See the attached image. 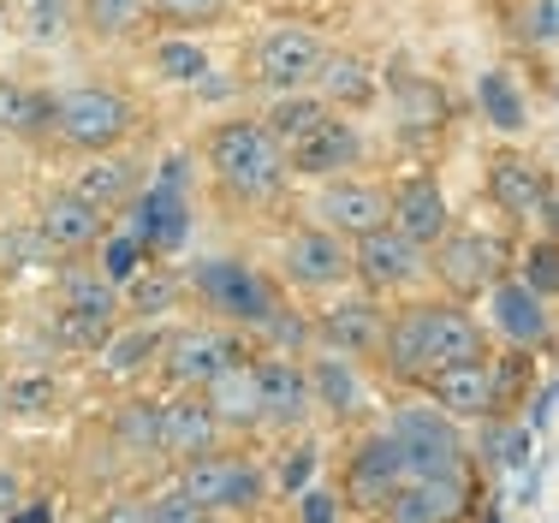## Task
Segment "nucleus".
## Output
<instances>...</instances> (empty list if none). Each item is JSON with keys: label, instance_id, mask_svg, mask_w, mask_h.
Segmentation results:
<instances>
[{"label": "nucleus", "instance_id": "nucleus-41", "mask_svg": "<svg viewBox=\"0 0 559 523\" xmlns=\"http://www.w3.org/2000/svg\"><path fill=\"white\" fill-rule=\"evenodd\" d=\"M155 423H162V405H131L126 428H119V435H126V447L131 452H150L155 447Z\"/></svg>", "mask_w": 559, "mask_h": 523}, {"label": "nucleus", "instance_id": "nucleus-31", "mask_svg": "<svg viewBox=\"0 0 559 523\" xmlns=\"http://www.w3.org/2000/svg\"><path fill=\"white\" fill-rule=\"evenodd\" d=\"M114 310H119V286L108 274H72L66 280V316L114 321Z\"/></svg>", "mask_w": 559, "mask_h": 523}, {"label": "nucleus", "instance_id": "nucleus-13", "mask_svg": "<svg viewBox=\"0 0 559 523\" xmlns=\"http://www.w3.org/2000/svg\"><path fill=\"white\" fill-rule=\"evenodd\" d=\"M488 197H495L506 214H518V221H548V209H554L548 173L530 155H500L495 167H488Z\"/></svg>", "mask_w": 559, "mask_h": 523}, {"label": "nucleus", "instance_id": "nucleus-27", "mask_svg": "<svg viewBox=\"0 0 559 523\" xmlns=\"http://www.w3.org/2000/svg\"><path fill=\"white\" fill-rule=\"evenodd\" d=\"M316 119H328V102L322 96H310V90H292V96H280L274 107H269V119H262V131L286 150V143H298L304 131L316 126Z\"/></svg>", "mask_w": 559, "mask_h": 523}, {"label": "nucleus", "instance_id": "nucleus-34", "mask_svg": "<svg viewBox=\"0 0 559 523\" xmlns=\"http://www.w3.org/2000/svg\"><path fill=\"white\" fill-rule=\"evenodd\" d=\"M55 405H60L55 375H19V381H7V411H24V417H48Z\"/></svg>", "mask_w": 559, "mask_h": 523}, {"label": "nucleus", "instance_id": "nucleus-9", "mask_svg": "<svg viewBox=\"0 0 559 523\" xmlns=\"http://www.w3.org/2000/svg\"><path fill=\"white\" fill-rule=\"evenodd\" d=\"M322 60H328V48L316 43V31H304V24H280V31H269L262 36V54H257L262 78H269L280 96L310 90L316 72H322Z\"/></svg>", "mask_w": 559, "mask_h": 523}, {"label": "nucleus", "instance_id": "nucleus-2", "mask_svg": "<svg viewBox=\"0 0 559 523\" xmlns=\"http://www.w3.org/2000/svg\"><path fill=\"white\" fill-rule=\"evenodd\" d=\"M209 167L233 197H269L286 179V155L280 143L262 131V119H233L209 138Z\"/></svg>", "mask_w": 559, "mask_h": 523}, {"label": "nucleus", "instance_id": "nucleus-7", "mask_svg": "<svg viewBox=\"0 0 559 523\" xmlns=\"http://www.w3.org/2000/svg\"><path fill=\"white\" fill-rule=\"evenodd\" d=\"M500 268H506V250H500V238H488V233H447L441 250H435V274H441L447 292H459V298L488 292L500 280Z\"/></svg>", "mask_w": 559, "mask_h": 523}, {"label": "nucleus", "instance_id": "nucleus-25", "mask_svg": "<svg viewBox=\"0 0 559 523\" xmlns=\"http://www.w3.org/2000/svg\"><path fill=\"white\" fill-rule=\"evenodd\" d=\"M179 233H185V203L173 197V185H155L150 197H138V221H131V238H138L143 250L173 245Z\"/></svg>", "mask_w": 559, "mask_h": 523}, {"label": "nucleus", "instance_id": "nucleus-22", "mask_svg": "<svg viewBox=\"0 0 559 523\" xmlns=\"http://www.w3.org/2000/svg\"><path fill=\"white\" fill-rule=\"evenodd\" d=\"M203 405H209V417H215L221 428H250V423H262L257 369L233 357V364H226L221 375H209V381H203Z\"/></svg>", "mask_w": 559, "mask_h": 523}, {"label": "nucleus", "instance_id": "nucleus-17", "mask_svg": "<svg viewBox=\"0 0 559 523\" xmlns=\"http://www.w3.org/2000/svg\"><path fill=\"white\" fill-rule=\"evenodd\" d=\"M280 262H286V280H298V286H340V280L352 274V250H345V238L322 233V226L292 233Z\"/></svg>", "mask_w": 559, "mask_h": 523}, {"label": "nucleus", "instance_id": "nucleus-48", "mask_svg": "<svg viewBox=\"0 0 559 523\" xmlns=\"http://www.w3.org/2000/svg\"><path fill=\"white\" fill-rule=\"evenodd\" d=\"M19 506V482H12V471H0V512H12Z\"/></svg>", "mask_w": 559, "mask_h": 523}, {"label": "nucleus", "instance_id": "nucleus-39", "mask_svg": "<svg viewBox=\"0 0 559 523\" xmlns=\"http://www.w3.org/2000/svg\"><path fill=\"white\" fill-rule=\"evenodd\" d=\"M24 31H31L36 43L60 36L66 31V0H31V7H24Z\"/></svg>", "mask_w": 559, "mask_h": 523}, {"label": "nucleus", "instance_id": "nucleus-18", "mask_svg": "<svg viewBox=\"0 0 559 523\" xmlns=\"http://www.w3.org/2000/svg\"><path fill=\"white\" fill-rule=\"evenodd\" d=\"M464 506L459 476H405L388 500V523H452Z\"/></svg>", "mask_w": 559, "mask_h": 523}, {"label": "nucleus", "instance_id": "nucleus-33", "mask_svg": "<svg viewBox=\"0 0 559 523\" xmlns=\"http://www.w3.org/2000/svg\"><path fill=\"white\" fill-rule=\"evenodd\" d=\"M328 84V96L345 102V107H357V102H369L376 96V78H369V66L364 60H322V72H316Z\"/></svg>", "mask_w": 559, "mask_h": 523}, {"label": "nucleus", "instance_id": "nucleus-10", "mask_svg": "<svg viewBox=\"0 0 559 523\" xmlns=\"http://www.w3.org/2000/svg\"><path fill=\"white\" fill-rule=\"evenodd\" d=\"M352 274L364 280L369 292H399L423 274V250L411 238H399L393 226H376L369 238H357L352 250Z\"/></svg>", "mask_w": 559, "mask_h": 523}, {"label": "nucleus", "instance_id": "nucleus-45", "mask_svg": "<svg viewBox=\"0 0 559 523\" xmlns=\"http://www.w3.org/2000/svg\"><path fill=\"white\" fill-rule=\"evenodd\" d=\"M554 19H559L554 0H536V12L524 19V36H536V43H554Z\"/></svg>", "mask_w": 559, "mask_h": 523}, {"label": "nucleus", "instance_id": "nucleus-12", "mask_svg": "<svg viewBox=\"0 0 559 523\" xmlns=\"http://www.w3.org/2000/svg\"><path fill=\"white\" fill-rule=\"evenodd\" d=\"M357 150H364V143H357V131H352V119H316L310 131H304L298 143H286V167L292 173H304V179H334L340 167H352L357 161Z\"/></svg>", "mask_w": 559, "mask_h": 523}, {"label": "nucleus", "instance_id": "nucleus-49", "mask_svg": "<svg viewBox=\"0 0 559 523\" xmlns=\"http://www.w3.org/2000/svg\"><path fill=\"white\" fill-rule=\"evenodd\" d=\"M102 523H143V506H114Z\"/></svg>", "mask_w": 559, "mask_h": 523}, {"label": "nucleus", "instance_id": "nucleus-30", "mask_svg": "<svg viewBox=\"0 0 559 523\" xmlns=\"http://www.w3.org/2000/svg\"><path fill=\"white\" fill-rule=\"evenodd\" d=\"M43 126H55V102L31 96L24 84H0V131H19V138H36Z\"/></svg>", "mask_w": 559, "mask_h": 523}, {"label": "nucleus", "instance_id": "nucleus-36", "mask_svg": "<svg viewBox=\"0 0 559 523\" xmlns=\"http://www.w3.org/2000/svg\"><path fill=\"white\" fill-rule=\"evenodd\" d=\"M155 72L173 78V84H197V78L209 72V54L197 43H179V36H173V43L155 48Z\"/></svg>", "mask_w": 559, "mask_h": 523}, {"label": "nucleus", "instance_id": "nucleus-15", "mask_svg": "<svg viewBox=\"0 0 559 523\" xmlns=\"http://www.w3.org/2000/svg\"><path fill=\"white\" fill-rule=\"evenodd\" d=\"M399 482H405V464H399L393 435H376V440H364V452H357L352 471H345V494H352V506H364V512H388Z\"/></svg>", "mask_w": 559, "mask_h": 523}, {"label": "nucleus", "instance_id": "nucleus-46", "mask_svg": "<svg viewBox=\"0 0 559 523\" xmlns=\"http://www.w3.org/2000/svg\"><path fill=\"white\" fill-rule=\"evenodd\" d=\"M298 506H304V523H334V506L340 500H334V494H322V488H310Z\"/></svg>", "mask_w": 559, "mask_h": 523}, {"label": "nucleus", "instance_id": "nucleus-16", "mask_svg": "<svg viewBox=\"0 0 559 523\" xmlns=\"http://www.w3.org/2000/svg\"><path fill=\"white\" fill-rule=\"evenodd\" d=\"M215 435L221 423L209 417L203 399H173V405H162V423H155V452H167L173 464H191L203 452H215Z\"/></svg>", "mask_w": 559, "mask_h": 523}, {"label": "nucleus", "instance_id": "nucleus-21", "mask_svg": "<svg viewBox=\"0 0 559 523\" xmlns=\"http://www.w3.org/2000/svg\"><path fill=\"white\" fill-rule=\"evenodd\" d=\"M322 340L334 345V357H369V352H381V340H388V316H381L369 298L334 304V310L322 316Z\"/></svg>", "mask_w": 559, "mask_h": 523}, {"label": "nucleus", "instance_id": "nucleus-42", "mask_svg": "<svg viewBox=\"0 0 559 523\" xmlns=\"http://www.w3.org/2000/svg\"><path fill=\"white\" fill-rule=\"evenodd\" d=\"M143 523H197V506L173 488V494H162V500L143 506Z\"/></svg>", "mask_w": 559, "mask_h": 523}, {"label": "nucleus", "instance_id": "nucleus-35", "mask_svg": "<svg viewBox=\"0 0 559 523\" xmlns=\"http://www.w3.org/2000/svg\"><path fill=\"white\" fill-rule=\"evenodd\" d=\"M150 12V0H84V19L96 36H126L138 31V19Z\"/></svg>", "mask_w": 559, "mask_h": 523}, {"label": "nucleus", "instance_id": "nucleus-29", "mask_svg": "<svg viewBox=\"0 0 559 523\" xmlns=\"http://www.w3.org/2000/svg\"><path fill=\"white\" fill-rule=\"evenodd\" d=\"M476 102H483V119H495L500 131H530V102L518 96V84L506 72H483Z\"/></svg>", "mask_w": 559, "mask_h": 523}, {"label": "nucleus", "instance_id": "nucleus-3", "mask_svg": "<svg viewBox=\"0 0 559 523\" xmlns=\"http://www.w3.org/2000/svg\"><path fill=\"white\" fill-rule=\"evenodd\" d=\"M131 102L126 96H114V90H96V84H84V90H66V96L55 102V131L72 150H90V155H108L119 138L131 131Z\"/></svg>", "mask_w": 559, "mask_h": 523}, {"label": "nucleus", "instance_id": "nucleus-1", "mask_svg": "<svg viewBox=\"0 0 559 523\" xmlns=\"http://www.w3.org/2000/svg\"><path fill=\"white\" fill-rule=\"evenodd\" d=\"M381 352H388L393 375L429 381V375L447 369V364H476V357H488V345H483V328H476L471 310H459V304H417V310H399V321H388Z\"/></svg>", "mask_w": 559, "mask_h": 523}, {"label": "nucleus", "instance_id": "nucleus-14", "mask_svg": "<svg viewBox=\"0 0 559 523\" xmlns=\"http://www.w3.org/2000/svg\"><path fill=\"white\" fill-rule=\"evenodd\" d=\"M316 214H322V233H334V238H369L376 226H388V197H381L376 185L340 179L322 191Z\"/></svg>", "mask_w": 559, "mask_h": 523}, {"label": "nucleus", "instance_id": "nucleus-19", "mask_svg": "<svg viewBox=\"0 0 559 523\" xmlns=\"http://www.w3.org/2000/svg\"><path fill=\"white\" fill-rule=\"evenodd\" d=\"M257 369V405H262V417L269 423H304L310 417V375H304L292 357H262V364H250Z\"/></svg>", "mask_w": 559, "mask_h": 523}, {"label": "nucleus", "instance_id": "nucleus-6", "mask_svg": "<svg viewBox=\"0 0 559 523\" xmlns=\"http://www.w3.org/2000/svg\"><path fill=\"white\" fill-rule=\"evenodd\" d=\"M393 447H399V464L405 476H459V435L447 428V417L435 411H405L393 428Z\"/></svg>", "mask_w": 559, "mask_h": 523}, {"label": "nucleus", "instance_id": "nucleus-40", "mask_svg": "<svg viewBox=\"0 0 559 523\" xmlns=\"http://www.w3.org/2000/svg\"><path fill=\"white\" fill-rule=\"evenodd\" d=\"M102 268H108V280H114V286H126V280L143 268V245H138L131 233H126V238H114V245H108V257H102Z\"/></svg>", "mask_w": 559, "mask_h": 523}, {"label": "nucleus", "instance_id": "nucleus-5", "mask_svg": "<svg viewBox=\"0 0 559 523\" xmlns=\"http://www.w3.org/2000/svg\"><path fill=\"white\" fill-rule=\"evenodd\" d=\"M429 399L441 417H459V423H483L495 417L500 405V375L488 357H476V364H447L429 375Z\"/></svg>", "mask_w": 559, "mask_h": 523}, {"label": "nucleus", "instance_id": "nucleus-44", "mask_svg": "<svg viewBox=\"0 0 559 523\" xmlns=\"http://www.w3.org/2000/svg\"><path fill=\"white\" fill-rule=\"evenodd\" d=\"M518 280H524L530 292H542V298H548V292H554V245H536V250H530V268H524Z\"/></svg>", "mask_w": 559, "mask_h": 523}, {"label": "nucleus", "instance_id": "nucleus-32", "mask_svg": "<svg viewBox=\"0 0 559 523\" xmlns=\"http://www.w3.org/2000/svg\"><path fill=\"white\" fill-rule=\"evenodd\" d=\"M155 352H162V333H155V328H131V333H119V340L102 345V369H108V375H131V369L150 364Z\"/></svg>", "mask_w": 559, "mask_h": 523}, {"label": "nucleus", "instance_id": "nucleus-20", "mask_svg": "<svg viewBox=\"0 0 559 523\" xmlns=\"http://www.w3.org/2000/svg\"><path fill=\"white\" fill-rule=\"evenodd\" d=\"M488 304H495V328L506 333L512 345H542L548 340V298L530 292L524 280H495L488 286Z\"/></svg>", "mask_w": 559, "mask_h": 523}, {"label": "nucleus", "instance_id": "nucleus-23", "mask_svg": "<svg viewBox=\"0 0 559 523\" xmlns=\"http://www.w3.org/2000/svg\"><path fill=\"white\" fill-rule=\"evenodd\" d=\"M162 352H167V375L185 387H203L209 375H221L233 364V340H221V333H209V328L173 333V340H162Z\"/></svg>", "mask_w": 559, "mask_h": 523}, {"label": "nucleus", "instance_id": "nucleus-26", "mask_svg": "<svg viewBox=\"0 0 559 523\" xmlns=\"http://www.w3.org/2000/svg\"><path fill=\"white\" fill-rule=\"evenodd\" d=\"M304 375H310V399H316V405H328L334 417H352V411H357V375H352L345 357L328 352V357H316Z\"/></svg>", "mask_w": 559, "mask_h": 523}, {"label": "nucleus", "instance_id": "nucleus-28", "mask_svg": "<svg viewBox=\"0 0 559 523\" xmlns=\"http://www.w3.org/2000/svg\"><path fill=\"white\" fill-rule=\"evenodd\" d=\"M72 197H84L90 209H102V214H108L114 203H126V197H131V161L102 155L96 167H84V173H78Z\"/></svg>", "mask_w": 559, "mask_h": 523}, {"label": "nucleus", "instance_id": "nucleus-8", "mask_svg": "<svg viewBox=\"0 0 559 523\" xmlns=\"http://www.w3.org/2000/svg\"><path fill=\"white\" fill-rule=\"evenodd\" d=\"M197 292L233 321H250V328H269L274 321V292L245 262H203L197 268Z\"/></svg>", "mask_w": 559, "mask_h": 523}, {"label": "nucleus", "instance_id": "nucleus-24", "mask_svg": "<svg viewBox=\"0 0 559 523\" xmlns=\"http://www.w3.org/2000/svg\"><path fill=\"white\" fill-rule=\"evenodd\" d=\"M96 238H102V209H90L84 197L60 191V197H48V203H43V245L84 250V245H96Z\"/></svg>", "mask_w": 559, "mask_h": 523}, {"label": "nucleus", "instance_id": "nucleus-50", "mask_svg": "<svg viewBox=\"0 0 559 523\" xmlns=\"http://www.w3.org/2000/svg\"><path fill=\"white\" fill-rule=\"evenodd\" d=\"M0 417H7V387H0Z\"/></svg>", "mask_w": 559, "mask_h": 523}, {"label": "nucleus", "instance_id": "nucleus-4", "mask_svg": "<svg viewBox=\"0 0 559 523\" xmlns=\"http://www.w3.org/2000/svg\"><path fill=\"white\" fill-rule=\"evenodd\" d=\"M179 494L197 512H250V506L262 500V476L250 471L245 459H215V452H203V459L179 464Z\"/></svg>", "mask_w": 559, "mask_h": 523}, {"label": "nucleus", "instance_id": "nucleus-37", "mask_svg": "<svg viewBox=\"0 0 559 523\" xmlns=\"http://www.w3.org/2000/svg\"><path fill=\"white\" fill-rule=\"evenodd\" d=\"M399 96H405V119H411V126H441V119H447V96H441V90H429L423 78H405Z\"/></svg>", "mask_w": 559, "mask_h": 523}, {"label": "nucleus", "instance_id": "nucleus-38", "mask_svg": "<svg viewBox=\"0 0 559 523\" xmlns=\"http://www.w3.org/2000/svg\"><path fill=\"white\" fill-rule=\"evenodd\" d=\"M131 304H138L143 316H162L173 304V280L167 274H131Z\"/></svg>", "mask_w": 559, "mask_h": 523}, {"label": "nucleus", "instance_id": "nucleus-11", "mask_svg": "<svg viewBox=\"0 0 559 523\" xmlns=\"http://www.w3.org/2000/svg\"><path fill=\"white\" fill-rule=\"evenodd\" d=\"M388 226H393L399 238H411L417 250H435L452 233V214H447L441 185H435V179H405L388 197Z\"/></svg>", "mask_w": 559, "mask_h": 523}, {"label": "nucleus", "instance_id": "nucleus-47", "mask_svg": "<svg viewBox=\"0 0 559 523\" xmlns=\"http://www.w3.org/2000/svg\"><path fill=\"white\" fill-rule=\"evenodd\" d=\"M530 459V428H506L500 435V464H524Z\"/></svg>", "mask_w": 559, "mask_h": 523}, {"label": "nucleus", "instance_id": "nucleus-43", "mask_svg": "<svg viewBox=\"0 0 559 523\" xmlns=\"http://www.w3.org/2000/svg\"><path fill=\"white\" fill-rule=\"evenodd\" d=\"M155 7H162L173 24H209V19L226 7V0H155Z\"/></svg>", "mask_w": 559, "mask_h": 523}]
</instances>
